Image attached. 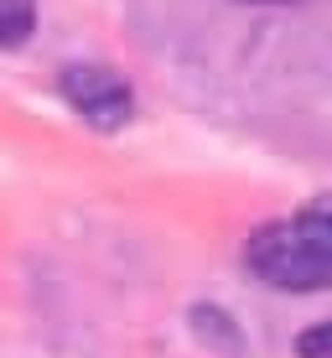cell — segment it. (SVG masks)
I'll list each match as a JSON object with an SVG mask.
<instances>
[{"instance_id": "4", "label": "cell", "mask_w": 332, "mask_h": 358, "mask_svg": "<svg viewBox=\"0 0 332 358\" xmlns=\"http://www.w3.org/2000/svg\"><path fill=\"white\" fill-rule=\"evenodd\" d=\"M296 353H301V358H332V322L306 327L301 338H296Z\"/></svg>"}, {"instance_id": "2", "label": "cell", "mask_w": 332, "mask_h": 358, "mask_svg": "<svg viewBox=\"0 0 332 358\" xmlns=\"http://www.w3.org/2000/svg\"><path fill=\"white\" fill-rule=\"evenodd\" d=\"M57 89H63L68 109L94 130H125L135 115V94L115 68L104 63H68L57 73Z\"/></svg>"}, {"instance_id": "1", "label": "cell", "mask_w": 332, "mask_h": 358, "mask_svg": "<svg viewBox=\"0 0 332 358\" xmlns=\"http://www.w3.org/2000/svg\"><path fill=\"white\" fill-rule=\"evenodd\" d=\"M244 265L270 291H327L332 286V197H312L291 218L260 224L244 244Z\"/></svg>"}, {"instance_id": "5", "label": "cell", "mask_w": 332, "mask_h": 358, "mask_svg": "<svg viewBox=\"0 0 332 358\" xmlns=\"http://www.w3.org/2000/svg\"><path fill=\"white\" fill-rule=\"evenodd\" d=\"M250 6H286V0H250Z\"/></svg>"}, {"instance_id": "3", "label": "cell", "mask_w": 332, "mask_h": 358, "mask_svg": "<svg viewBox=\"0 0 332 358\" xmlns=\"http://www.w3.org/2000/svg\"><path fill=\"white\" fill-rule=\"evenodd\" d=\"M36 31V0H0V52L27 47Z\"/></svg>"}]
</instances>
